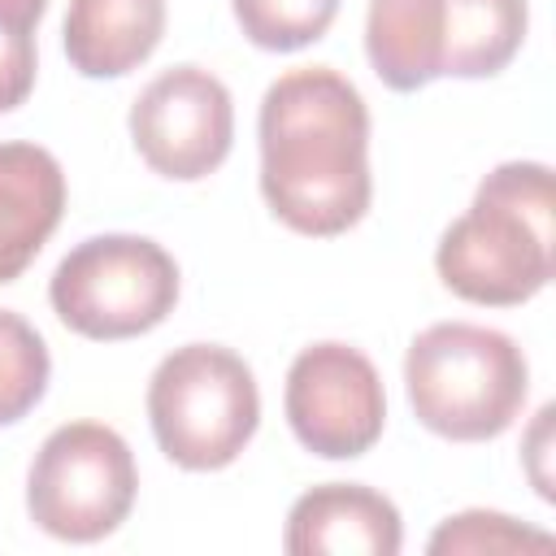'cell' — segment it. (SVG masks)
I'll return each instance as SVG.
<instances>
[{
	"label": "cell",
	"instance_id": "1",
	"mask_svg": "<svg viewBox=\"0 0 556 556\" xmlns=\"http://www.w3.org/2000/svg\"><path fill=\"white\" fill-rule=\"evenodd\" d=\"M261 195L282 226L313 239L352 230L374 195L369 109L330 65L269 83L261 100Z\"/></svg>",
	"mask_w": 556,
	"mask_h": 556
},
{
	"label": "cell",
	"instance_id": "2",
	"mask_svg": "<svg viewBox=\"0 0 556 556\" xmlns=\"http://www.w3.org/2000/svg\"><path fill=\"white\" fill-rule=\"evenodd\" d=\"M552 213V169L543 161L495 165L434 248L443 287L486 308L534 300L556 269Z\"/></svg>",
	"mask_w": 556,
	"mask_h": 556
},
{
	"label": "cell",
	"instance_id": "3",
	"mask_svg": "<svg viewBox=\"0 0 556 556\" xmlns=\"http://www.w3.org/2000/svg\"><path fill=\"white\" fill-rule=\"evenodd\" d=\"M526 0H369L365 56L391 91L491 78L526 39Z\"/></svg>",
	"mask_w": 556,
	"mask_h": 556
},
{
	"label": "cell",
	"instance_id": "4",
	"mask_svg": "<svg viewBox=\"0 0 556 556\" xmlns=\"http://www.w3.org/2000/svg\"><path fill=\"white\" fill-rule=\"evenodd\" d=\"M404 387L417 421L452 443L500 439L526 404V352L491 326L439 321L426 326L404 356Z\"/></svg>",
	"mask_w": 556,
	"mask_h": 556
},
{
	"label": "cell",
	"instance_id": "5",
	"mask_svg": "<svg viewBox=\"0 0 556 556\" xmlns=\"http://www.w3.org/2000/svg\"><path fill=\"white\" fill-rule=\"evenodd\" d=\"M156 447L191 473L226 469L261 426V391L243 356L217 343L174 348L148 382Z\"/></svg>",
	"mask_w": 556,
	"mask_h": 556
},
{
	"label": "cell",
	"instance_id": "6",
	"mask_svg": "<svg viewBox=\"0 0 556 556\" xmlns=\"http://www.w3.org/2000/svg\"><path fill=\"white\" fill-rule=\"evenodd\" d=\"M52 313L83 339L117 343L156 330L178 304L174 256L143 235L83 239L48 282Z\"/></svg>",
	"mask_w": 556,
	"mask_h": 556
},
{
	"label": "cell",
	"instance_id": "7",
	"mask_svg": "<svg viewBox=\"0 0 556 556\" xmlns=\"http://www.w3.org/2000/svg\"><path fill=\"white\" fill-rule=\"evenodd\" d=\"M139 469L126 439L104 421L56 426L30 460L26 513L65 543L109 539L135 508Z\"/></svg>",
	"mask_w": 556,
	"mask_h": 556
},
{
	"label": "cell",
	"instance_id": "8",
	"mask_svg": "<svg viewBox=\"0 0 556 556\" xmlns=\"http://www.w3.org/2000/svg\"><path fill=\"white\" fill-rule=\"evenodd\" d=\"M282 408L291 434L326 460L365 456L387 426V391L374 361L348 343H313L287 369Z\"/></svg>",
	"mask_w": 556,
	"mask_h": 556
},
{
	"label": "cell",
	"instance_id": "9",
	"mask_svg": "<svg viewBox=\"0 0 556 556\" xmlns=\"http://www.w3.org/2000/svg\"><path fill=\"white\" fill-rule=\"evenodd\" d=\"M130 139L152 174L174 182L208 178L235 139V104L217 74L174 65L156 74L130 104Z\"/></svg>",
	"mask_w": 556,
	"mask_h": 556
},
{
	"label": "cell",
	"instance_id": "10",
	"mask_svg": "<svg viewBox=\"0 0 556 556\" xmlns=\"http://www.w3.org/2000/svg\"><path fill=\"white\" fill-rule=\"evenodd\" d=\"M404 543L400 508L361 482H321L287 513L291 556H395Z\"/></svg>",
	"mask_w": 556,
	"mask_h": 556
},
{
	"label": "cell",
	"instance_id": "11",
	"mask_svg": "<svg viewBox=\"0 0 556 556\" xmlns=\"http://www.w3.org/2000/svg\"><path fill=\"white\" fill-rule=\"evenodd\" d=\"M65 213L61 161L39 143H0V282L26 274Z\"/></svg>",
	"mask_w": 556,
	"mask_h": 556
},
{
	"label": "cell",
	"instance_id": "12",
	"mask_svg": "<svg viewBox=\"0 0 556 556\" xmlns=\"http://www.w3.org/2000/svg\"><path fill=\"white\" fill-rule=\"evenodd\" d=\"M165 35V0H70L65 56L83 78L139 70Z\"/></svg>",
	"mask_w": 556,
	"mask_h": 556
},
{
	"label": "cell",
	"instance_id": "13",
	"mask_svg": "<svg viewBox=\"0 0 556 556\" xmlns=\"http://www.w3.org/2000/svg\"><path fill=\"white\" fill-rule=\"evenodd\" d=\"M48 378L52 361L39 330L26 317L0 308V426L22 421L43 400Z\"/></svg>",
	"mask_w": 556,
	"mask_h": 556
},
{
	"label": "cell",
	"instance_id": "14",
	"mask_svg": "<svg viewBox=\"0 0 556 556\" xmlns=\"http://www.w3.org/2000/svg\"><path fill=\"white\" fill-rule=\"evenodd\" d=\"M230 9L243 39L265 52H295L330 30L339 0H230Z\"/></svg>",
	"mask_w": 556,
	"mask_h": 556
},
{
	"label": "cell",
	"instance_id": "15",
	"mask_svg": "<svg viewBox=\"0 0 556 556\" xmlns=\"http://www.w3.org/2000/svg\"><path fill=\"white\" fill-rule=\"evenodd\" d=\"M426 547H430L434 556H447V552H526V547H552V534L530 530V526L513 521L508 513L469 508V513L447 517V521L430 534Z\"/></svg>",
	"mask_w": 556,
	"mask_h": 556
},
{
	"label": "cell",
	"instance_id": "16",
	"mask_svg": "<svg viewBox=\"0 0 556 556\" xmlns=\"http://www.w3.org/2000/svg\"><path fill=\"white\" fill-rule=\"evenodd\" d=\"M35 26L0 13V113H13L35 87Z\"/></svg>",
	"mask_w": 556,
	"mask_h": 556
},
{
	"label": "cell",
	"instance_id": "17",
	"mask_svg": "<svg viewBox=\"0 0 556 556\" xmlns=\"http://www.w3.org/2000/svg\"><path fill=\"white\" fill-rule=\"evenodd\" d=\"M43 9H48V0H0V13L17 17V22H26V26H35V22L43 17Z\"/></svg>",
	"mask_w": 556,
	"mask_h": 556
}]
</instances>
